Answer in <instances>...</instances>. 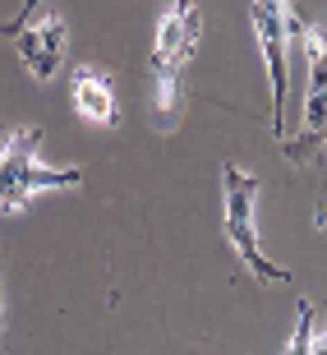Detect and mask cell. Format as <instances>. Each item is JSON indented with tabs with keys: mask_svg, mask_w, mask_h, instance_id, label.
<instances>
[{
	"mask_svg": "<svg viewBox=\"0 0 327 355\" xmlns=\"http://www.w3.org/2000/svg\"><path fill=\"white\" fill-rule=\"evenodd\" d=\"M74 106H79V116H88L92 125H116L120 120V106H116V88L106 79L102 69H79L74 74Z\"/></svg>",
	"mask_w": 327,
	"mask_h": 355,
	"instance_id": "7",
	"label": "cell"
},
{
	"mask_svg": "<svg viewBox=\"0 0 327 355\" xmlns=\"http://www.w3.org/2000/svg\"><path fill=\"white\" fill-rule=\"evenodd\" d=\"M323 323H327V314H323Z\"/></svg>",
	"mask_w": 327,
	"mask_h": 355,
	"instance_id": "12",
	"label": "cell"
},
{
	"mask_svg": "<svg viewBox=\"0 0 327 355\" xmlns=\"http://www.w3.org/2000/svg\"><path fill=\"white\" fill-rule=\"evenodd\" d=\"M318 226H323V231H327V212H323V208H318Z\"/></svg>",
	"mask_w": 327,
	"mask_h": 355,
	"instance_id": "11",
	"label": "cell"
},
{
	"mask_svg": "<svg viewBox=\"0 0 327 355\" xmlns=\"http://www.w3.org/2000/svg\"><path fill=\"white\" fill-rule=\"evenodd\" d=\"M0 355H5V309H0Z\"/></svg>",
	"mask_w": 327,
	"mask_h": 355,
	"instance_id": "10",
	"label": "cell"
},
{
	"mask_svg": "<svg viewBox=\"0 0 327 355\" xmlns=\"http://www.w3.org/2000/svg\"><path fill=\"white\" fill-rule=\"evenodd\" d=\"M258 194H263L258 175H249L245 166H236V162H222V208H226V240H231V250L240 254V263L258 277V282L290 286L295 272L281 268V263H272V259L263 254V245H258V222H254Z\"/></svg>",
	"mask_w": 327,
	"mask_h": 355,
	"instance_id": "3",
	"label": "cell"
},
{
	"mask_svg": "<svg viewBox=\"0 0 327 355\" xmlns=\"http://www.w3.org/2000/svg\"><path fill=\"white\" fill-rule=\"evenodd\" d=\"M33 14H37V0H24V10L14 14L10 24H0V37H10V33H19V28H24L28 19H33Z\"/></svg>",
	"mask_w": 327,
	"mask_h": 355,
	"instance_id": "9",
	"label": "cell"
},
{
	"mask_svg": "<svg viewBox=\"0 0 327 355\" xmlns=\"http://www.w3.org/2000/svg\"><path fill=\"white\" fill-rule=\"evenodd\" d=\"M203 37V10L198 0H170V10L161 14L157 37H152V88H157V111L161 125H175L184 97V69L198 51Z\"/></svg>",
	"mask_w": 327,
	"mask_h": 355,
	"instance_id": "1",
	"label": "cell"
},
{
	"mask_svg": "<svg viewBox=\"0 0 327 355\" xmlns=\"http://www.w3.org/2000/svg\"><path fill=\"white\" fill-rule=\"evenodd\" d=\"M37 144H42V130L19 125V130H10V139L0 148V208L5 212H24L33 194L79 189L83 184L79 166H46L37 157Z\"/></svg>",
	"mask_w": 327,
	"mask_h": 355,
	"instance_id": "2",
	"label": "cell"
},
{
	"mask_svg": "<svg viewBox=\"0 0 327 355\" xmlns=\"http://www.w3.org/2000/svg\"><path fill=\"white\" fill-rule=\"evenodd\" d=\"M14 46H19V55H24V65L33 79H55V69L65 65L69 55V28L60 14H46V19H37V24H24L19 33H10Z\"/></svg>",
	"mask_w": 327,
	"mask_h": 355,
	"instance_id": "6",
	"label": "cell"
},
{
	"mask_svg": "<svg viewBox=\"0 0 327 355\" xmlns=\"http://www.w3.org/2000/svg\"><path fill=\"white\" fill-rule=\"evenodd\" d=\"M314 323H318L314 300H300L295 304V332H290L286 355H309V346H314Z\"/></svg>",
	"mask_w": 327,
	"mask_h": 355,
	"instance_id": "8",
	"label": "cell"
},
{
	"mask_svg": "<svg viewBox=\"0 0 327 355\" xmlns=\"http://www.w3.org/2000/svg\"><path fill=\"white\" fill-rule=\"evenodd\" d=\"M249 19H254V37H258L267 83H272V139L286 144V79H290V5L286 0H249Z\"/></svg>",
	"mask_w": 327,
	"mask_h": 355,
	"instance_id": "5",
	"label": "cell"
},
{
	"mask_svg": "<svg viewBox=\"0 0 327 355\" xmlns=\"http://www.w3.org/2000/svg\"><path fill=\"white\" fill-rule=\"evenodd\" d=\"M290 33H300L304 60H309V92H304V125L295 134V144H281V153L300 166L327 144V42L314 24H304L300 14H290Z\"/></svg>",
	"mask_w": 327,
	"mask_h": 355,
	"instance_id": "4",
	"label": "cell"
}]
</instances>
